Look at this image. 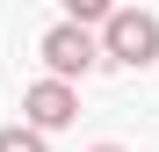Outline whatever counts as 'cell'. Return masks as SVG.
<instances>
[{"label": "cell", "instance_id": "cell-5", "mask_svg": "<svg viewBox=\"0 0 159 152\" xmlns=\"http://www.w3.org/2000/svg\"><path fill=\"white\" fill-rule=\"evenodd\" d=\"M109 7H116V0H65V15H72V22H101Z\"/></svg>", "mask_w": 159, "mask_h": 152}, {"label": "cell", "instance_id": "cell-4", "mask_svg": "<svg viewBox=\"0 0 159 152\" xmlns=\"http://www.w3.org/2000/svg\"><path fill=\"white\" fill-rule=\"evenodd\" d=\"M0 152H51V145H43L36 123H7V131H0Z\"/></svg>", "mask_w": 159, "mask_h": 152}, {"label": "cell", "instance_id": "cell-6", "mask_svg": "<svg viewBox=\"0 0 159 152\" xmlns=\"http://www.w3.org/2000/svg\"><path fill=\"white\" fill-rule=\"evenodd\" d=\"M94 152H123V145H94Z\"/></svg>", "mask_w": 159, "mask_h": 152}, {"label": "cell", "instance_id": "cell-2", "mask_svg": "<svg viewBox=\"0 0 159 152\" xmlns=\"http://www.w3.org/2000/svg\"><path fill=\"white\" fill-rule=\"evenodd\" d=\"M43 65L58 72V80H87L101 65V44L87 36V22H58V29L43 36Z\"/></svg>", "mask_w": 159, "mask_h": 152}, {"label": "cell", "instance_id": "cell-3", "mask_svg": "<svg viewBox=\"0 0 159 152\" xmlns=\"http://www.w3.org/2000/svg\"><path fill=\"white\" fill-rule=\"evenodd\" d=\"M22 109H29L36 131H65V123L80 116V94H72V80H58V72H51V80H36L29 94H22Z\"/></svg>", "mask_w": 159, "mask_h": 152}, {"label": "cell", "instance_id": "cell-1", "mask_svg": "<svg viewBox=\"0 0 159 152\" xmlns=\"http://www.w3.org/2000/svg\"><path fill=\"white\" fill-rule=\"evenodd\" d=\"M101 58L152 65V58H159V15H145V7H109V15H101Z\"/></svg>", "mask_w": 159, "mask_h": 152}]
</instances>
